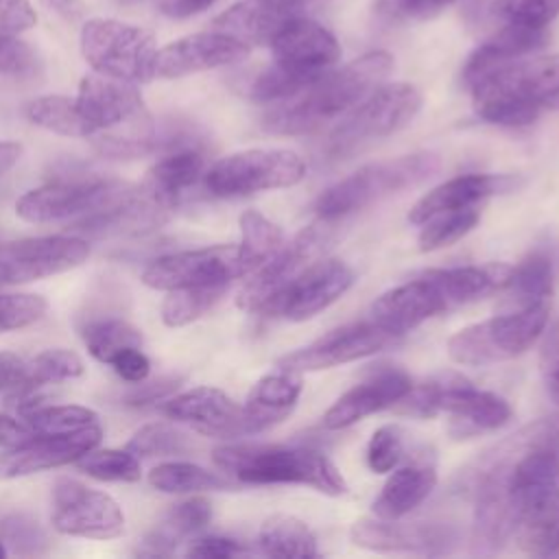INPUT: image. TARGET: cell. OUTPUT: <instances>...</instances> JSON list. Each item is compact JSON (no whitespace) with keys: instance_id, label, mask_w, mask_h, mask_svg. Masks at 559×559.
I'll list each match as a JSON object with an SVG mask.
<instances>
[{"instance_id":"33","label":"cell","mask_w":559,"mask_h":559,"mask_svg":"<svg viewBox=\"0 0 559 559\" xmlns=\"http://www.w3.org/2000/svg\"><path fill=\"white\" fill-rule=\"evenodd\" d=\"M258 544L269 557H319V544L306 522L293 515H271L258 531Z\"/></svg>"},{"instance_id":"10","label":"cell","mask_w":559,"mask_h":559,"mask_svg":"<svg viewBox=\"0 0 559 559\" xmlns=\"http://www.w3.org/2000/svg\"><path fill=\"white\" fill-rule=\"evenodd\" d=\"M81 55L103 76L146 83L155 79V37L151 31L114 17H90L79 35Z\"/></svg>"},{"instance_id":"27","label":"cell","mask_w":559,"mask_h":559,"mask_svg":"<svg viewBox=\"0 0 559 559\" xmlns=\"http://www.w3.org/2000/svg\"><path fill=\"white\" fill-rule=\"evenodd\" d=\"M513 188H518V179L513 175H491V173L459 175L435 186L421 199H417L408 212V221L413 225H421L435 214L476 207L485 199L500 192H509Z\"/></svg>"},{"instance_id":"26","label":"cell","mask_w":559,"mask_h":559,"mask_svg":"<svg viewBox=\"0 0 559 559\" xmlns=\"http://www.w3.org/2000/svg\"><path fill=\"white\" fill-rule=\"evenodd\" d=\"M413 386V380L402 369H382L369 380L345 391L323 415L328 430H341L367 415L393 408Z\"/></svg>"},{"instance_id":"37","label":"cell","mask_w":559,"mask_h":559,"mask_svg":"<svg viewBox=\"0 0 559 559\" xmlns=\"http://www.w3.org/2000/svg\"><path fill=\"white\" fill-rule=\"evenodd\" d=\"M81 338L87 352L109 365L124 347H142V334L135 325L120 317H96L81 325Z\"/></svg>"},{"instance_id":"15","label":"cell","mask_w":559,"mask_h":559,"mask_svg":"<svg viewBox=\"0 0 559 559\" xmlns=\"http://www.w3.org/2000/svg\"><path fill=\"white\" fill-rule=\"evenodd\" d=\"M52 528L68 537L116 539L124 533V513L109 493L59 478L52 487Z\"/></svg>"},{"instance_id":"22","label":"cell","mask_w":559,"mask_h":559,"mask_svg":"<svg viewBox=\"0 0 559 559\" xmlns=\"http://www.w3.org/2000/svg\"><path fill=\"white\" fill-rule=\"evenodd\" d=\"M249 46L223 31L183 35L155 52V76L181 79L188 74L234 66L249 57Z\"/></svg>"},{"instance_id":"58","label":"cell","mask_w":559,"mask_h":559,"mask_svg":"<svg viewBox=\"0 0 559 559\" xmlns=\"http://www.w3.org/2000/svg\"><path fill=\"white\" fill-rule=\"evenodd\" d=\"M48 11L63 17L66 22H76L85 15V2L83 0H39Z\"/></svg>"},{"instance_id":"24","label":"cell","mask_w":559,"mask_h":559,"mask_svg":"<svg viewBox=\"0 0 559 559\" xmlns=\"http://www.w3.org/2000/svg\"><path fill=\"white\" fill-rule=\"evenodd\" d=\"M162 413L205 437L234 439L247 435L242 406L216 386H194L166 397Z\"/></svg>"},{"instance_id":"34","label":"cell","mask_w":559,"mask_h":559,"mask_svg":"<svg viewBox=\"0 0 559 559\" xmlns=\"http://www.w3.org/2000/svg\"><path fill=\"white\" fill-rule=\"evenodd\" d=\"M24 116L28 118V122L66 138H92L94 133L76 98H70V96H61V94L37 96L26 103Z\"/></svg>"},{"instance_id":"53","label":"cell","mask_w":559,"mask_h":559,"mask_svg":"<svg viewBox=\"0 0 559 559\" xmlns=\"http://www.w3.org/2000/svg\"><path fill=\"white\" fill-rule=\"evenodd\" d=\"M247 548L229 537H201L192 539L190 546L186 548L188 557H205V559H227V557H238L245 555Z\"/></svg>"},{"instance_id":"61","label":"cell","mask_w":559,"mask_h":559,"mask_svg":"<svg viewBox=\"0 0 559 559\" xmlns=\"http://www.w3.org/2000/svg\"><path fill=\"white\" fill-rule=\"evenodd\" d=\"M9 555V550H7V546H4V542L0 539V559H4Z\"/></svg>"},{"instance_id":"21","label":"cell","mask_w":559,"mask_h":559,"mask_svg":"<svg viewBox=\"0 0 559 559\" xmlns=\"http://www.w3.org/2000/svg\"><path fill=\"white\" fill-rule=\"evenodd\" d=\"M100 439V421L72 432L33 435L22 445L9 448L4 454H0V478H20L76 463L85 452L96 448Z\"/></svg>"},{"instance_id":"6","label":"cell","mask_w":559,"mask_h":559,"mask_svg":"<svg viewBox=\"0 0 559 559\" xmlns=\"http://www.w3.org/2000/svg\"><path fill=\"white\" fill-rule=\"evenodd\" d=\"M397 415L428 419L439 413L448 415V432L454 439H467L502 428L513 411L509 402L491 391L474 386L459 373H439L419 384L393 406Z\"/></svg>"},{"instance_id":"25","label":"cell","mask_w":559,"mask_h":559,"mask_svg":"<svg viewBox=\"0 0 559 559\" xmlns=\"http://www.w3.org/2000/svg\"><path fill=\"white\" fill-rule=\"evenodd\" d=\"M306 0H238L212 20L216 31H223L242 44L269 46L271 39L293 20L301 17Z\"/></svg>"},{"instance_id":"28","label":"cell","mask_w":559,"mask_h":559,"mask_svg":"<svg viewBox=\"0 0 559 559\" xmlns=\"http://www.w3.org/2000/svg\"><path fill=\"white\" fill-rule=\"evenodd\" d=\"M437 487V465L428 450L411 452L406 463L391 469L378 498L371 504L373 515L395 520L417 509Z\"/></svg>"},{"instance_id":"1","label":"cell","mask_w":559,"mask_h":559,"mask_svg":"<svg viewBox=\"0 0 559 559\" xmlns=\"http://www.w3.org/2000/svg\"><path fill=\"white\" fill-rule=\"evenodd\" d=\"M474 498L472 552L518 548L550 557L559 550V417L526 424L485 450L463 474Z\"/></svg>"},{"instance_id":"20","label":"cell","mask_w":559,"mask_h":559,"mask_svg":"<svg viewBox=\"0 0 559 559\" xmlns=\"http://www.w3.org/2000/svg\"><path fill=\"white\" fill-rule=\"evenodd\" d=\"M273 63L284 72L312 83L341 59L338 39L319 22L297 17L286 24L269 44Z\"/></svg>"},{"instance_id":"31","label":"cell","mask_w":559,"mask_h":559,"mask_svg":"<svg viewBox=\"0 0 559 559\" xmlns=\"http://www.w3.org/2000/svg\"><path fill=\"white\" fill-rule=\"evenodd\" d=\"M212 520V504L203 496L186 498L173 504L164 518L146 533L140 555H170L179 544L203 531Z\"/></svg>"},{"instance_id":"30","label":"cell","mask_w":559,"mask_h":559,"mask_svg":"<svg viewBox=\"0 0 559 559\" xmlns=\"http://www.w3.org/2000/svg\"><path fill=\"white\" fill-rule=\"evenodd\" d=\"M301 389L304 384L299 371L277 367L275 371L264 373L251 386L242 404L247 435L269 430L271 426L284 421L297 406Z\"/></svg>"},{"instance_id":"5","label":"cell","mask_w":559,"mask_h":559,"mask_svg":"<svg viewBox=\"0 0 559 559\" xmlns=\"http://www.w3.org/2000/svg\"><path fill=\"white\" fill-rule=\"evenodd\" d=\"M214 463L245 485H306L325 496H343L347 483L319 450L277 443H225L214 448Z\"/></svg>"},{"instance_id":"39","label":"cell","mask_w":559,"mask_h":559,"mask_svg":"<svg viewBox=\"0 0 559 559\" xmlns=\"http://www.w3.org/2000/svg\"><path fill=\"white\" fill-rule=\"evenodd\" d=\"M229 286H199V288H175L166 290V299L162 301V321L168 328H181L205 312H210L227 293Z\"/></svg>"},{"instance_id":"60","label":"cell","mask_w":559,"mask_h":559,"mask_svg":"<svg viewBox=\"0 0 559 559\" xmlns=\"http://www.w3.org/2000/svg\"><path fill=\"white\" fill-rule=\"evenodd\" d=\"M546 109H559V87L548 96V100H546Z\"/></svg>"},{"instance_id":"29","label":"cell","mask_w":559,"mask_h":559,"mask_svg":"<svg viewBox=\"0 0 559 559\" xmlns=\"http://www.w3.org/2000/svg\"><path fill=\"white\" fill-rule=\"evenodd\" d=\"M349 537L356 546L376 552H435L448 542V533L435 524L402 522V518H360Z\"/></svg>"},{"instance_id":"23","label":"cell","mask_w":559,"mask_h":559,"mask_svg":"<svg viewBox=\"0 0 559 559\" xmlns=\"http://www.w3.org/2000/svg\"><path fill=\"white\" fill-rule=\"evenodd\" d=\"M166 153L148 168L142 190L157 203L173 210L207 170V157L203 146L188 131L166 133Z\"/></svg>"},{"instance_id":"8","label":"cell","mask_w":559,"mask_h":559,"mask_svg":"<svg viewBox=\"0 0 559 559\" xmlns=\"http://www.w3.org/2000/svg\"><path fill=\"white\" fill-rule=\"evenodd\" d=\"M421 109V94L411 83H380L332 127L325 153L334 159L404 129Z\"/></svg>"},{"instance_id":"12","label":"cell","mask_w":559,"mask_h":559,"mask_svg":"<svg viewBox=\"0 0 559 559\" xmlns=\"http://www.w3.org/2000/svg\"><path fill=\"white\" fill-rule=\"evenodd\" d=\"M124 192H129L124 183L96 175L57 179L24 192L15 201V214L26 223L81 218L111 205Z\"/></svg>"},{"instance_id":"49","label":"cell","mask_w":559,"mask_h":559,"mask_svg":"<svg viewBox=\"0 0 559 559\" xmlns=\"http://www.w3.org/2000/svg\"><path fill=\"white\" fill-rule=\"evenodd\" d=\"M0 533L7 544L15 546L20 552H35L39 544H44V533L39 531L37 522L26 520L24 515H9L0 524Z\"/></svg>"},{"instance_id":"9","label":"cell","mask_w":559,"mask_h":559,"mask_svg":"<svg viewBox=\"0 0 559 559\" xmlns=\"http://www.w3.org/2000/svg\"><path fill=\"white\" fill-rule=\"evenodd\" d=\"M550 304L524 310H507L485 321L461 328L448 341V354L456 365L487 367L524 354L546 330Z\"/></svg>"},{"instance_id":"3","label":"cell","mask_w":559,"mask_h":559,"mask_svg":"<svg viewBox=\"0 0 559 559\" xmlns=\"http://www.w3.org/2000/svg\"><path fill=\"white\" fill-rule=\"evenodd\" d=\"M391 70L393 57L386 50H369L341 68H330L301 92L273 103L262 116V129L275 135H304L336 122L384 83Z\"/></svg>"},{"instance_id":"2","label":"cell","mask_w":559,"mask_h":559,"mask_svg":"<svg viewBox=\"0 0 559 559\" xmlns=\"http://www.w3.org/2000/svg\"><path fill=\"white\" fill-rule=\"evenodd\" d=\"M509 271L511 264L504 262L424 271L382 293L369 310V321L393 336H402L441 312L498 293Z\"/></svg>"},{"instance_id":"52","label":"cell","mask_w":559,"mask_h":559,"mask_svg":"<svg viewBox=\"0 0 559 559\" xmlns=\"http://www.w3.org/2000/svg\"><path fill=\"white\" fill-rule=\"evenodd\" d=\"M114 371L124 380V382H142L144 378H148L151 373V360L148 356L142 352V347H124L122 352H118L111 362Z\"/></svg>"},{"instance_id":"16","label":"cell","mask_w":559,"mask_h":559,"mask_svg":"<svg viewBox=\"0 0 559 559\" xmlns=\"http://www.w3.org/2000/svg\"><path fill=\"white\" fill-rule=\"evenodd\" d=\"M90 255L81 236H37L0 242V286H17L76 269Z\"/></svg>"},{"instance_id":"47","label":"cell","mask_w":559,"mask_h":559,"mask_svg":"<svg viewBox=\"0 0 559 559\" xmlns=\"http://www.w3.org/2000/svg\"><path fill=\"white\" fill-rule=\"evenodd\" d=\"M37 50L17 33H0V74L26 79L39 72Z\"/></svg>"},{"instance_id":"40","label":"cell","mask_w":559,"mask_h":559,"mask_svg":"<svg viewBox=\"0 0 559 559\" xmlns=\"http://www.w3.org/2000/svg\"><path fill=\"white\" fill-rule=\"evenodd\" d=\"M480 221V210L465 207L454 212H441L430 216L419 227L417 245L419 251H437L441 247H450L459 242L463 236H467Z\"/></svg>"},{"instance_id":"42","label":"cell","mask_w":559,"mask_h":559,"mask_svg":"<svg viewBox=\"0 0 559 559\" xmlns=\"http://www.w3.org/2000/svg\"><path fill=\"white\" fill-rule=\"evenodd\" d=\"M76 465L87 476L98 480H109V483H138L142 476L140 461L129 450H116V448L98 450L96 445L90 452H85L76 461Z\"/></svg>"},{"instance_id":"13","label":"cell","mask_w":559,"mask_h":559,"mask_svg":"<svg viewBox=\"0 0 559 559\" xmlns=\"http://www.w3.org/2000/svg\"><path fill=\"white\" fill-rule=\"evenodd\" d=\"M247 273L238 245H212L155 258L142 271V282L155 290L229 286Z\"/></svg>"},{"instance_id":"19","label":"cell","mask_w":559,"mask_h":559,"mask_svg":"<svg viewBox=\"0 0 559 559\" xmlns=\"http://www.w3.org/2000/svg\"><path fill=\"white\" fill-rule=\"evenodd\" d=\"M397 336L378 328L376 323L360 321L336 328L306 347H299L280 358V367L293 371H321L332 369L371 354H378L395 343Z\"/></svg>"},{"instance_id":"7","label":"cell","mask_w":559,"mask_h":559,"mask_svg":"<svg viewBox=\"0 0 559 559\" xmlns=\"http://www.w3.org/2000/svg\"><path fill=\"white\" fill-rule=\"evenodd\" d=\"M439 157L426 151L371 162L325 188L319 194L314 210L319 218L336 223L338 218L354 214L384 197L424 183L439 170Z\"/></svg>"},{"instance_id":"57","label":"cell","mask_w":559,"mask_h":559,"mask_svg":"<svg viewBox=\"0 0 559 559\" xmlns=\"http://www.w3.org/2000/svg\"><path fill=\"white\" fill-rule=\"evenodd\" d=\"M24 360L11 352H0V391L13 389L22 378Z\"/></svg>"},{"instance_id":"63","label":"cell","mask_w":559,"mask_h":559,"mask_svg":"<svg viewBox=\"0 0 559 559\" xmlns=\"http://www.w3.org/2000/svg\"><path fill=\"white\" fill-rule=\"evenodd\" d=\"M557 555H559V550H557Z\"/></svg>"},{"instance_id":"46","label":"cell","mask_w":559,"mask_h":559,"mask_svg":"<svg viewBox=\"0 0 559 559\" xmlns=\"http://www.w3.org/2000/svg\"><path fill=\"white\" fill-rule=\"evenodd\" d=\"M48 310V301L35 293L0 295V334L33 325Z\"/></svg>"},{"instance_id":"62","label":"cell","mask_w":559,"mask_h":559,"mask_svg":"<svg viewBox=\"0 0 559 559\" xmlns=\"http://www.w3.org/2000/svg\"><path fill=\"white\" fill-rule=\"evenodd\" d=\"M124 2H138V0H124Z\"/></svg>"},{"instance_id":"32","label":"cell","mask_w":559,"mask_h":559,"mask_svg":"<svg viewBox=\"0 0 559 559\" xmlns=\"http://www.w3.org/2000/svg\"><path fill=\"white\" fill-rule=\"evenodd\" d=\"M500 306L507 310H524L550 304L552 295V260L544 249L531 251L511 266L504 286L498 290Z\"/></svg>"},{"instance_id":"51","label":"cell","mask_w":559,"mask_h":559,"mask_svg":"<svg viewBox=\"0 0 559 559\" xmlns=\"http://www.w3.org/2000/svg\"><path fill=\"white\" fill-rule=\"evenodd\" d=\"M37 24L31 0H0V33H24Z\"/></svg>"},{"instance_id":"50","label":"cell","mask_w":559,"mask_h":559,"mask_svg":"<svg viewBox=\"0 0 559 559\" xmlns=\"http://www.w3.org/2000/svg\"><path fill=\"white\" fill-rule=\"evenodd\" d=\"M179 382H181V378H177V376H162L155 380L144 378L142 382H135V386L129 393H124V404L148 406V404L162 402L173 395V391L179 386Z\"/></svg>"},{"instance_id":"35","label":"cell","mask_w":559,"mask_h":559,"mask_svg":"<svg viewBox=\"0 0 559 559\" xmlns=\"http://www.w3.org/2000/svg\"><path fill=\"white\" fill-rule=\"evenodd\" d=\"M83 371H85V365L76 352L63 349V347L44 349L35 358L24 362L22 378L13 386V393L15 395L37 393L41 386L74 380L83 376Z\"/></svg>"},{"instance_id":"59","label":"cell","mask_w":559,"mask_h":559,"mask_svg":"<svg viewBox=\"0 0 559 559\" xmlns=\"http://www.w3.org/2000/svg\"><path fill=\"white\" fill-rule=\"evenodd\" d=\"M22 157L20 142H0V177L7 175Z\"/></svg>"},{"instance_id":"55","label":"cell","mask_w":559,"mask_h":559,"mask_svg":"<svg viewBox=\"0 0 559 559\" xmlns=\"http://www.w3.org/2000/svg\"><path fill=\"white\" fill-rule=\"evenodd\" d=\"M33 435L35 432L28 428V424L24 419L0 413V448L9 450V448H15V445H22Z\"/></svg>"},{"instance_id":"38","label":"cell","mask_w":559,"mask_h":559,"mask_svg":"<svg viewBox=\"0 0 559 559\" xmlns=\"http://www.w3.org/2000/svg\"><path fill=\"white\" fill-rule=\"evenodd\" d=\"M240 236L242 238L238 247L249 273L271 260L286 242L284 231L255 210H247L240 214Z\"/></svg>"},{"instance_id":"36","label":"cell","mask_w":559,"mask_h":559,"mask_svg":"<svg viewBox=\"0 0 559 559\" xmlns=\"http://www.w3.org/2000/svg\"><path fill=\"white\" fill-rule=\"evenodd\" d=\"M148 485L164 493H194V491H221L236 485L216 472H210L188 461H166L148 472Z\"/></svg>"},{"instance_id":"4","label":"cell","mask_w":559,"mask_h":559,"mask_svg":"<svg viewBox=\"0 0 559 559\" xmlns=\"http://www.w3.org/2000/svg\"><path fill=\"white\" fill-rule=\"evenodd\" d=\"M559 87V55L509 59L467 85L478 118L500 127H526Z\"/></svg>"},{"instance_id":"41","label":"cell","mask_w":559,"mask_h":559,"mask_svg":"<svg viewBox=\"0 0 559 559\" xmlns=\"http://www.w3.org/2000/svg\"><path fill=\"white\" fill-rule=\"evenodd\" d=\"M22 419L35 435L72 432L98 424V413L81 404H39L24 411Z\"/></svg>"},{"instance_id":"45","label":"cell","mask_w":559,"mask_h":559,"mask_svg":"<svg viewBox=\"0 0 559 559\" xmlns=\"http://www.w3.org/2000/svg\"><path fill=\"white\" fill-rule=\"evenodd\" d=\"M406 439H404V430L397 424H386L380 426L369 443H367V465L371 472L376 474H386L393 467H397L404 459H406Z\"/></svg>"},{"instance_id":"18","label":"cell","mask_w":559,"mask_h":559,"mask_svg":"<svg viewBox=\"0 0 559 559\" xmlns=\"http://www.w3.org/2000/svg\"><path fill=\"white\" fill-rule=\"evenodd\" d=\"M74 98L94 131L92 135L103 131H133L153 124L135 83L94 72L81 79Z\"/></svg>"},{"instance_id":"54","label":"cell","mask_w":559,"mask_h":559,"mask_svg":"<svg viewBox=\"0 0 559 559\" xmlns=\"http://www.w3.org/2000/svg\"><path fill=\"white\" fill-rule=\"evenodd\" d=\"M456 0H389L386 9L404 20H430Z\"/></svg>"},{"instance_id":"11","label":"cell","mask_w":559,"mask_h":559,"mask_svg":"<svg viewBox=\"0 0 559 559\" xmlns=\"http://www.w3.org/2000/svg\"><path fill=\"white\" fill-rule=\"evenodd\" d=\"M306 175L304 159L288 148H247L207 166L203 186L214 197H245L290 188Z\"/></svg>"},{"instance_id":"44","label":"cell","mask_w":559,"mask_h":559,"mask_svg":"<svg viewBox=\"0 0 559 559\" xmlns=\"http://www.w3.org/2000/svg\"><path fill=\"white\" fill-rule=\"evenodd\" d=\"M489 13L498 24L546 31L559 15L550 0H493Z\"/></svg>"},{"instance_id":"48","label":"cell","mask_w":559,"mask_h":559,"mask_svg":"<svg viewBox=\"0 0 559 559\" xmlns=\"http://www.w3.org/2000/svg\"><path fill=\"white\" fill-rule=\"evenodd\" d=\"M539 376L548 397L559 404V319L544 332L539 347Z\"/></svg>"},{"instance_id":"17","label":"cell","mask_w":559,"mask_h":559,"mask_svg":"<svg viewBox=\"0 0 559 559\" xmlns=\"http://www.w3.org/2000/svg\"><path fill=\"white\" fill-rule=\"evenodd\" d=\"M332 225L334 221L319 218L317 223L304 227L295 238L284 242L271 260L247 275V282L236 297L238 306L247 312H258L277 288H282L288 280H293L321 255L332 238Z\"/></svg>"},{"instance_id":"56","label":"cell","mask_w":559,"mask_h":559,"mask_svg":"<svg viewBox=\"0 0 559 559\" xmlns=\"http://www.w3.org/2000/svg\"><path fill=\"white\" fill-rule=\"evenodd\" d=\"M214 2H218V0H164L162 13H166L168 17H175V20H183V17H190V15H197L205 9H210Z\"/></svg>"},{"instance_id":"43","label":"cell","mask_w":559,"mask_h":559,"mask_svg":"<svg viewBox=\"0 0 559 559\" xmlns=\"http://www.w3.org/2000/svg\"><path fill=\"white\" fill-rule=\"evenodd\" d=\"M192 448L190 437L175 424L155 421L142 426L127 443V450L135 456H170L183 454Z\"/></svg>"},{"instance_id":"14","label":"cell","mask_w":559,"mask_h":559,"mask_svg":"<svg viewBox=\"0 0 559 559\" xmlns=\"http://www.w3.org/2000/svg\"><path fill=\"white\" fill-rule=\"evenodd\" d=\"M352 284L354 271L343 260H314L277 288L258 312L264 317L306 321L343 297Z\"/></svg>"}]
</instances>
